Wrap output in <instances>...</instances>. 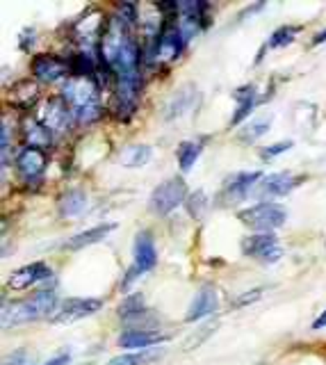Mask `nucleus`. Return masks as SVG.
I'll return each instance as SVG.
<instances>
[{"label": "nucleus", "instance_id": "obj_1", "mask_svg": "<svg viewBox=\"0 0 326 365\" xmlns=\"http://www.w3.org/2000/svg\"><path fill=\"white\" fill-rule=\"evenodd\" d=\"M62 99L69 103L78 124H94L103 114L101 85L96 78L69 76L62 85Z\"/></svg>", "mask_w": 326, "mask_h": 365}, {"label": "nucleus", "instance_id": "obj_2", "mask_svg": "<svg viewBox=\"0 0 326 365\" xmlns=\"http://www.w3.org/2000/svg\"><path fill=\"white\" fill-rule=\"evenodd\" d=\"M58 293L55 290H39L32 297L16 302L12 306H5L3 310V327L12 329L18 325H28V322H37L41 317H53L58 310Z\"/></svg>", "mask_w": 326, "mask_h": 365}, {"label": "nucleus", "instance_id": "obj_3", "mask_svg": "<svg viewBox=\"0 0 326 365\" xmlns=\"http://www.w3.org/2000/svg\"><path fill=\"white\" fill-rule=\"evenodd\" d=\"M133 28H128L126 23L119 16H110L105 23V30L101 35V41H99V58H101V64L107 69H114L119 58H121V53L126 50V46L133 41Z\"/></svg>", "mask_w": 326, "mask_h": 365}, {"label": "nucleus", "instance_id": "obj_4", "mask_svg": "<svg viewBox=\"0 0 326 365\" xmlns=\"http://www.w3.org/2000/svg\"><path fill=\"white\" fill-rule=\"evenodd\" d=\"M237 219H240L246 229H251L256 233H271L288 222V210L286 206H281V203L260 201L256 206L237 212Z\"/></svg>", "mask_w": 326, "mask_h": 365}, {"label": "nucleus", "instance_id": "obj_5", "mask_svg": "<svg viewBox=\"0 0 326 365\" xmlns=\"http://www.w3.org/2000/svg\"><path fill=\"white\" fill-rule=\"evenodd\" d=\"M35 119L55 137V135H64L69 131V126H71V121H75V116L71 112L69 103L64 101L60 94V96H48V99H43L37 105Z\"/></svg>", "mask_w": 326, "mask_h": 365}, {"label": "nucleus", "instance_id": "obj_6", "mask_svg": "<svg viewBox=\"0 0 326 365\" xmlns=\"http://www.w3.org/2000/svg\"><path fill=\"white\" fill-rule=\"evenodd\" d=\"M185 197H188V185H185L183 178H169L165 182H160V185L153 190V195H151V210L160 217H165V214L173 212L180 203H185Z\"/></svg>", "mask_w": 326, "mask_h": 365}, {"label": "nucleus", "instance_id": "obj_7", "mask_svg": "<svg viewBox=\"0 0 326 365\" xmlns=\"http://www.w3.org/2000/svg\"><path fill=\"white\" fill-rule=\"evenodd\" d=\"M101 306H103L101 299H94V297H69L58 306L50 322L53 325H71V322H78V320L99 313Z\"/></svg>", "mask_w": 326, "mask_h": 365}, {"label": "nucleus", "instance_id": "obj_8", "mask_svg": "<svg viewBox=\"0 0 326 365\" xmlns=\"http://www.w3.org/2000/svg\"><path fill=\"white\" fill-rule=\"evenodd\" d=\"M30 71L39 82H60L71 76V62L67 58L41 53V55L32 58Z\"/></svg>", "mask_w": 326, "mask_h": 365}, {"label": "nucleus", "instance_id": "obj_9", "mask_svg": "<svg viewBox=\"0 0 326 365\" xmlns=\"http://www.w3.org/2000/svg\"><path fill=\"white\" fill-rule=\"evenodd\" d=\"M185 39L178 30V21L176 16L167 18L165 28H162V35L158 37V44H156V62L158 64H169V62H176L180 58V53L185 50Z\"/></svg>", "mask_w": 326, "mask_h": 365}, {"label": "nucleus", "instance_id": "obj_10", "mask_svg": "<svg viewBox=\"0 0 326 365\" xmlns=\"http://www.w3.org/2000/svg\"><path fill=\"white\" fill-rule=\"evenodd\" d=\"M263 180V171H237L231 178H226L224 190L219 195V201H226L228 206L244 201L256 190L258 182Z\"/></svg>", "mask_w": 326, "mask_h": 365}, {"label": "nucleus", "instance_id": "obj_11", "mask_svg": "<svg viewBox=\"0 0 326 365\" xmlns=\"http://www.w3.org/2000/svg\"><path fill=\"white\" fill-rule=\"evenodd\" d=\"M105 23L107 21L103 18V14L99 9H87V12L75 21L73 23V37L75 41L87 50L89 44H96V50H99V41H101V35L105 30Z\"/></svg>", "mask_w": 326, "mask_h": 365}, {"label": "nucleus", "instance_id": "obj_12", "mask_svg": "<svg viewBox=\"0 0 326 365\" xmlns=\"http://www.w3.org/2000/svg\"><path fill=\"white\" fill-rule=\"evenodd\" d=\"M14 165H16L18 176L26 182H37L48 167V158H46V151H41V148L26 146L18 151Z\"/></svg>", "mask_w": 326, "mask_h": 365}, {"label": "nucleus", "instance_id": "obj_13", "mask_svg": "<svg viewBox=\"0 0 326 365\" xmlns=\"http://www.w3.org/2000/svg\"><path fill=\"white\" fill-rule=\"evenodd\" d=\"M301 180H303L301 176L290 174V171H276V174L263 176V180L256 185L254 195H258V197H286L295 187H299Z\"/></svg>", "mask_w": 326, "mask_h": 365}, {"label": "nucleus", "instance_id": "obj_14", "mask_svg": "<svg viewBox=\"0 0 326 365\" xmlns=\"http://www.w3.org/2000/svg\"><path fill=\"white\" fill-rule=\"evenodd\" d=\"M53 276V270L46 265V263H30V265H23L14 270L7 278V285L9 290H14V293H21V290H28L32 285H37L41 281H46V278Z\"/></svg>", "mask_w": 326, "mask_h": 365}, {"label": "nucleus", "instance_id": "obj_15", "mask_svg": "<svg viewBox=\"0 0 326 365\" xmlns=\"http://www.w3.org/2000/svg\"><path fill=\"white\" fill-rule=\"evenodd\" d=\"M169 336L162 334L156 329H128L119 336V345L126 349H135V352H144V349H153L160 342H167Z\"/></svg>", "mask_w": 326, "mask_h": 365}, {"label": "nucleus", "instance_id": "obj_16", "mask_svg": "<svg viewBox=\"0 0 326 365\" xmlns=\"http://www.w3.org/2000/svg\"><path fill=\"white\" fill-rule=\"evenodd\" d=\"M217 306H219V295H217V288L205 283L201 285V290L197 295H194L192 304L188 308V313H185V322H199L203 317L212 315Z\"/></svg>", "mask_w": 326, "mask_h": 365}, {"label": "nucleus", "instance_id": "obj_17", "mask_svg": "<svg viewBox=\"0 0 326 365\" xmlns=\"http://www.w3.org/2000/svg\"><path fill=\"white\" fill-rule=\"evenodd\" d=\"M278 238L274 233H254V235H246V238L242 240L240 249L242 254L246 256V258H256L263 263L267 256L278 249Z\"/></svg>", "mask_w": 326, "mask_h": 365}, {"label": "nucleus", "instance_id": "obj_18", "mask_svg": "<svg viewBox=\"0 0 326 365\" xmlns=\"http://www.w3.org/2000/svg\"><path fill=\"white\" fill-rule=\"evenodd\" d=\"M133 256H135L133 265L142 274L151 272L158 265V249H156V242H153V238H151L148 231L137 233L135 244H133Z\"/></svg>", "mask_w": 326, "mask_h": 365}, {"label": "nucleus", "instance_id": "obj_19", "mask_svg": "<svg viewBox=\"0 0 326 365\" xmlns=\"http://www.w3.org/2000/svg\"><path fill=\"white\" fill-rule=\"evenodd\" d=\"M21 135H23V142L26 146H32V148H48L53 144V133L46 131L35 116H26L23 121H21Z\"/></svg>", "mask_w": 326, "mask_h": 365}, {"label": "nucleus", "instance_id": "obj_20", "mask_svg": "<svg viewBox=\"0 0 326 365\" xmlns=\"http://www.w3.org/2000/svg\"><path fill=\"white\" fill-rule=\"evenodd\" d=\"M114 229H116V224H112V222L110 224H99V227H92V229H87V231H82L78 235H73V238H69L67 242H64V249H71V251L85 249V246L105 240Z\"/></svg>", "mask_w": 326, "mask_h": 365}, {"label": "nucleus", "instance_id": "obj_21", "mask_svg": "<svg viewBox=\"0 0 326 365\" xmlns=\"http://www.w3.org/2000/svg\"><path fill=\"white\" fill-rule=\"evenodd\" d=\"M233 96H235V101H237V110H235L233 119H231V126H237V124H242L246 116L254 112V107L260 103V99H258L256 85H244V87L235 89Z\"/></svg>", "mask_w": 326, "mask_h": 365}, {"label": "nucleus", "instance_id": "obj_22", "mask_svg": "<svg viewBox=\"0 0 326 365\" xmlns=\"http://www.w3.org/2000/svg\"><path fill=\"white\" fill-rule=\"evenodd\" d=\"M37 99H39V85L32 78L18 80L12 87V103L21 107V110H30Z\"/></svg>", "mask_w": 326, "mask_h": 365}, {"label": "nucleus", "instance_id": "obj_23", "mask_svg": "<svg viewBox=\"0 0 326 365\" xmlns=\"http://www.w3.org/2000/svg\"><path fill=\"white\" fill-rule=\"evenodd\" d=\"M58 208H60L62 217H75V214H80L87 208V195L78 187L64 192L58 201Z\"/></svg>", "mask_w": 326, "mask_h": 365}, {"label": "nucleus", "instance_id": "obj_24", "mask_svg": "<svg viewBox=\"0 0 326 365\" xmlns=\"http://www.w3.org/2000/svg\"><path fill=\"white\" fill-rule=\"evenodd\" d=\"M271 121H274V116L271 114H263V116H256V119L249 121L242 131H240V139L246 144H251L256 142L258 137H263L265 133H269V128H271Z\"/></svg>", "mask_w": 326, "mask_h": 365}, {"label": "nucleus", "instance_id": "obj_25", "mask_svg": "<svg viewBox=\"0 0 326 365\" xmlns=\"http://www.w3.org/2000/svg\"><path fill=\"white\" fill-rule=\"evenodd\" d=\"M151 146L146 144H133L128 146L126 151L121 153V165L128 169H137V167H144L148 160H151Z\"/></svg>", "mask_w": 326, "mask_h": 365}, {"label": "nucleus", "instance_id": "obj_26", "mask_svg": "<svg viewBox=\"0 0 326 365\" xmlns=\"http://www.w3.org/2000/svg\"><path fill=\"white\" fill-rule=\"evenodd\" d=\"M201 151H203L201 142H183V144L178 146V151H176L180 169H183V171H190V169L194 167V163L199 160Z\"/></svg>", "mask_w": 326, "mask_h": 365}, {"label": "nucleus", "instance_id": "obj_27", "mask_svg": "<svg viewBox=\"0 0 326 365\" xmlns=\"http://www.w3.org/2000/svg\"><path fill=\"white\" fill-rule=\"evenodd\" d=\"M301 32V26H281L271 32V37L267 41L269 48H281V46H288L292 41L297 39V35Z\"/></svg>", "mask_w": 326, "mask_h": 365}, {"label": "nucleus", "instance_id": "obj_28", "mask_svg": "<svg viewBox=\"0 0 326 365\" xmlns=\"http://www.w3.org/2000/svg\"><path fill=\"white\" fill-rule=\"evenodd\" d=\"M119 317L130 320V317H139L144 313V297L142 293H135V295H128L121 304H119Z\"/></svg>", "mask_w": 326, "mask_h": 365}, {"label": "nucleus", "instance_id": "obj_29", "mask_svg": "<svg viewBox=\"0 0 326 365\" xmlns=\"http://www.w3.org/2000/svg\"><path fill=\"white\" fill-rule=\"evenodd\" d=\"M153 359H158V352L144 349V352H130V354H121V356H114L107 365H144Z\"/></svg>", "mask_w": 326, "mask_h": 365}, {"label": "nucleus", "instance_id": "obj_30", "mask_svg": "<svg viewBox=\"0 0 326 365\" xmlns=\"http://www.w3.org/2000/svg\"><path fill=\"white\" fill-rule=\"evenodd\" d=\"M214 329H217V322H208V325H203L201 329H197L188 340L183 342V349H185V352H192V349L201 347L203 342L214 334Z\"/></svg>", "mask_w": 326, "mask_h": 365}, {"label": "nucleus", "instance_id": "obj_31", "mask_svg": "<svg viewBox=\"0 0 326 365\" xmlns=\"http://www.w3.org/2000/svg\"><path fill=\"white\" fill-rule=\"evenodd\" d=\"M185 203H188V210H190V214L194 219H201L205 214V210H208V206H210V201H208V197H205L203 190H197Z\"/></svg>", "mask_w": 326, "mask_h": 365}, {"label": "nucleus", "instance_id": "obj_32", "mask_svg": "<svg viewBox=\"0 0 326 365\" xmlns=\"http://www.w3.org/2000/svg\"><path fill=\"white\" fill-rule=\"evenodd\" d=\"M295 146V142H292V139H288V142H276V144H271V146H267V148H263V151H260V156H263L265 160L269 158H276V156H281V153H288L290 148Z\"/></svg>", "mask_w": 326, "mask_h": 365}, {"label": "nucleus", "instance_id": "obj_33", "mask_svg": "<svg viewBox=\"0 0 326 365\" xmlns=\"http://www.w3.org/2000/svg\"><path fill=\"white\" fill-rule=\"evenodd\" d=\"M263 293H265V288H254V290H246L244 295H240L233 302V306L235 308H242V306H249V304H254V302H258L260 297H263Z\"/></svg>", "mask_w": 326, "mask_h": 365}, {"label": "nucleus", "instance_id": "obj_34", "mask_svg": "<svg viewBox=\"0 0 326 365\" xmlns=\"http://www.w3.org/2000/svg\"><path fill=\"white\" fill-rule=\"evenodd\" d=\"M3 365H28V352L18 349L14 354H9V356H5Z\"/></svg>", "mask_w": 326, "mask_h": 365}, {"label": "nucleus", "instance_id": "obj_35", "mask_svg": "<svg viewBox=\"0 0 326 365\" xmlns=\"http://www.w3.org/2000/svg\"><path fill=\"white\" fill-rule=\"evenodd\" d=\"M139 276H142V272H139L135 265H130V267H128V272H126V276H124V281H121V290H128L130 283H133L135 278H139Z\"/></svg>", "mask_w": 326, "mask_h": 365}, {"label": "nucleus", "instance_id": "obj_36", "mask_svg": "<svg viewBox=\"0 0 326 365\" xmlns=\"http://www.w3.org/2000/svg\"><path fill=\"white\" fill-rule=\"evenodd\" d=\"M69 361H71V354L69 352H60L53 359H48L46 363H41V365H69Z\"/></svg>", "mask_w": 326, "mask_h": 365}, {"label": "nucleus", "instance_id": "obj_37", "mask_svg": "<svg viewBox=\"0 0 326 365\" xmlns=\"http://www.w3.org/2000/svg\"><path fill=\"white\" fill-rule=\"evenodd\" d=\"M324 327H326V310H324V313H322L317 320L313 322V329H315V331H320V329H324Z\"/></svg>", "mask_w": 326, "mask_h": 365}, {"label": "nucleus", "instance_id": "obj_38", "mask_svg": "<svg viewBox=\"0 0 326 365\" xmlns=\"http://www.w3.org/2000/svg\"><path fill=\"white\" fill-rule=\"evenodd\" d=\"M326 41V28L322 30V32H317V35H315V39H313V44L317 46V44H324Z\"/></svg>", "mask_w": 326, "mask_h": 365}, {"label": "nucleus", "instance_id": "obj_39", "mask_svg": "<svg viewBox=\"0 0 326 365\" xmlns=\"http://www.w3.org/2000/svg\"><path fill=\"white\" fill-rule=\"evenodd\" d=\"M82 365H94V363H82Z\"/></svg>", "mask_w": 326, "mask_h": 365}]
</instances>
